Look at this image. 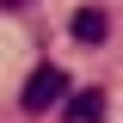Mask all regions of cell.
Listing matches in <instances>:
<instances>
[{"instance_id":"2","label":"cell","mask_w":123,"mask_h":123,"mask_svg":"<svg viewBox=\"0 0 123 123\" xmlns=\"http://www.w3.org/2000/svg\"><path fill=\"white\" fill-rule=\"evenodd\" d=\"M62 117H68V123H98V117H105V92H98V86H86V92H68Z\"/></svg>"},{"instance_id":"4","label":"cell","mask_w":123,"mask_h":123,"mask_svg":"<svg viewBox=\"0 0 123 123\" xmlns=\"http://www.w3.org/2000/svg\"><path fill=\"white\" fill-rule=\"evenodd\" d=\"M0 6H6V12H18V6H31V0H0Z\"/></svg>"},{"instance_id":"3","label":"cell","mask_w":123,"mask_h":123,"mask_svg":"<svg viewBox=\"0 0 123 123\" xmlns=\"http://www.w3.org/2000/svg\"><path fill=\"white\" fill-rule=\"evenodd\" d=\"M68 31H74L80 43H105V31H111V18L98 12V6H80V12L68 18Z\"/></svg>"},{"instance_id":"1","label":"cell","mask_w":123,"mask_h":123,"mask_svg":"<svg viewBox=\"0 0 123 123\" xmlns=\"http://www.w3.org/2000/svg\"><path fill=\"white\" fill-rule=\"evenodd\" d=\"M18 105H25V117H43V111L68 105V74H62L55 62H43V68H31L25 92H18Z\"/></svg>"}]
</instances>
